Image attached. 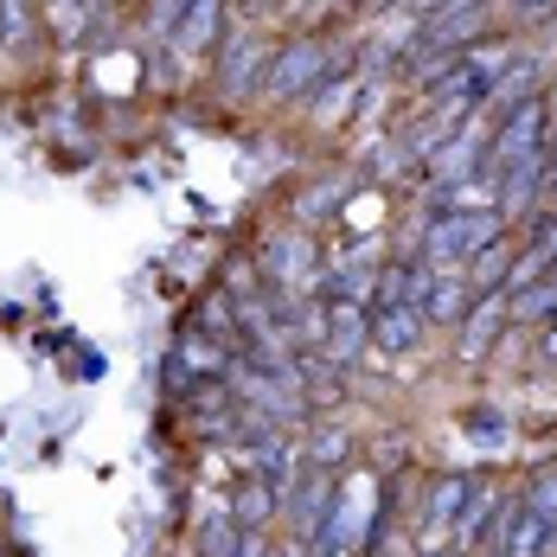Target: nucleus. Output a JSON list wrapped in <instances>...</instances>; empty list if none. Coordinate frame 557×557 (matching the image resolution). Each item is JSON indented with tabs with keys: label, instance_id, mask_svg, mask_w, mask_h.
Returning a JSON list of instances; mask_svg holds the SVG:
<instances>
[{
	"label": "nucleus",
	"instance_id": "4",
	"mask_svg": "<svg viewBox=\"0 0 557 557\" xmlns=\"http://www.w3.org/2000/svg\"><path fill=\"white\" fill-rule=\"evenodd\" d=\"M339 193H346V173H334V180H321V186H308V193H301V199H295V219H327V212H334L339 206Z\"/></svg>",
	"mask_w": 557,
	"mask_h": 557
},
{
	"label": "nucleus",
	"instance_id": "2",
	"mask_svg": "<svg viewBox=\"0 0 557 557\" xmlns=\"http://www.w3.org/2000/svg\"><path fill=\"white\" fill-rule=\"evenodd\" d=\"M327 71H334L327 39H288L276 52V64H270V77H263V90L270 97H295V90H314Z\"/></svg>",
	"mask_w": 557,
	"mask_h": 557
},
{
	"label": "nucleus",
	"instance_id": "3",
	"mask_svg": "<svg viewBox=\"0 0 557 557\" xmlns=\"http://www.w3.org/2000/svg\"><path fill=\"white\" fill-rule=\"evenodd\" d=\"M212 33H219V0H193V7H186V20H180V33H173L168 46L193 52V39H199V46H212Z\"/></svg>",
	"mask_w": 557,
	"mask_h": 557
},
{
	"label": "nucleus",
	"instance_id": "1",
	"mask_svg": "<svg viewBox=\"0 0 557 557\" xmlns=\"http://www.w3.org/2000/svg\"><path fill=\"white\" fill-rule=\"evenodd\" d=\"M506 237V219L500 212H443V219L423 231V257L430 263H468V257H481L487 244H500Z\"/></svg>",
	"mask_w": 557,
	"mask_h": 557
},
{
	"label": "nucleus",
	"instance_id": "5",
	"mask_svg": "<svg viewBox=\"0 0 557 557\" xmlns=\"http://www.w3.org/2000/svg\"><path fill=\"white\" fill-rule=\"evenodd\" d=\"M46 7H52V20H58V26L71 33V26H77V20H84V13H90L97 0H46Z\"/></svg>",
	"mask_w": 557,
	"mask_h": 557
}]
</instances>
